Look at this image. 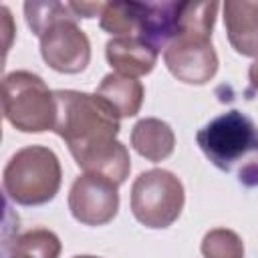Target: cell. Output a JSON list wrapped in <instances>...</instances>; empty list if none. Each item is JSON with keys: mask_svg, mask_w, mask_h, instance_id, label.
<instances>
[{"mask_svg": "<svg viewBox=\"0 0 258 258\" xmlns=\"http://www.w3.org/2000/svg\"><path fill=\"white\" fill-rule=\"evenodd\" d=\"M58 236L46 228H34L16 236L6 258H58Z\"/></svg>", "mask_w": 258, "mask_h": 258, "instance_id": "9a60e30c", "label": "cell"}, {"mask_svg": "<svg viewBox=\"0 0 258 258\" xmlns=\"http://www.w3.org/2000/svg\"><path fill=\"white\" fill-rule=\"evenodd\" d=\"M131 145L147 161H163L173 153L175 135L165 121L147 117L133 125Z\"/></svg>", "mask_w": 258, "mask_h": 258, "instance_id": "7c38bea8", "label": "cell"}, {"mask_svg": "<svg viewBox=\"0 0 258 258\" xmlns=\"http://www.w3.org/2000/svg\"><path fill=\"white\" fill-rule=\"evenodd\" d=\"M54 131L69 145L71 155L85 173H99L123 183L131 171L127 147L117 141L119 115L97 93L54 91Z\"/></svg>", "mask_w": 258, "mask_h": 258, "instance_id": "6da1fadb", "label": "cell"}, {"mask_svg": "<svg viewBox=\"0 0 258 258\" xmlns=\"http://www.w3.org/2000/svg\"><path fill=\"white\" fill-rule=\"evenodd\" d=\"M97 95L115 109L119 119L133 117L139 113L143 103V85L133 77L111 73L103 77Z\"/></svg>", "mask_w": 258, "mask_h": 258, "instance_id": "4fadbf2b", "label": "cell"}, {"mask_svg": "<svg viewBox=\"0 0 258 258\" xmlns=\"http://www.w3.org/2000/svg\"><path fill=\"white\" fill-rule=\"evenodd\" d=\"M196 139L204 155L224 171H230L244 157L258 153V127L236 109L212 119L198 131Z\"/></svg>", "mask_w": 258, "mask_h": 258, "instance_id": "5b68a950", "label": "cell"}, {"mask_svg": "<svg viewBox=\"0 0 258 258\" xmlns=\"http://www.w3.org/2000/svg\"><path fill=\"white\" fill-rule=\"evenodd\" d=\"M179 8L181 2H143L139 38L157 50L173 42L179 34Z\"/></svg>", "mask_w": 258, "mask_h": 258, "instance_id": "8fae6325", "label": "cell"}, {"mask_svg": "<svg viewBox=\"0 0 258 258\" xmlns=\"http://www.w3.org/2000/svg\"><path fill=\"white\" fill-rule=\"evenodd\" d=\"M107 2H69L71 10L77 14V18H95L101 16Z\"/></svg>", "mask_w": 258, "mask_h": 258, "instance_id": "ac0fdd59", "label": "cell"}, {"mask_svg": "<svg viewBox=\"0 0 258 258\" xmlns=\"http://www.w3.org/2000/svg\"><path fill=\"white\" fill-rule=\"evenodd\" d=\"M60 161L56 153L42 145H28L16 151L4 167V194L18 206H42L60 187Z\"/></svg>", "mask_w": 258, "mask_h": 258, "instance_id": "7a4b0ae2", "label": "cell"}, {"mask_svg": "<svg viewBox=\"0 0 258 258\" xmlns=\"http://www.w3.org/2000/svg\"><path fill=\"white\" fill-rule=\"evenodd\" d=\"M204 258H244L242 238L228 228H214L202 240Z\"/></svg>", "mask_w": 258, "mask_h": 258, "instance_id": "e0dca14e", "label": "cell"}, {"mask_svg": "<svg viewBox=\"0 0 258 258\" xmlns=\"http://www.w3.org/2000/svg\"><path fill=\"white\" fill-rule=\"evenodd\" d=\"M73 258H99V256H73Z\"/></svg>", "mask_w": 258, "mask_h": 258, "instance_id": "ffe728a7", "label": "cell"}, {"mask_svg": "<svg viewBox=\"0 0 258 258\" xmlns=\"http://www.w3.org/2000/svg\"><path fill=\"white\" fill-rule=\"evenodd\" d=\"M24 14H26V22L30 26V30L40 38L42 32L56 20L62 18H73L79 20L77 14L71 10L69 2H26L24 4Z\"/></svg>", "mask_w": 258, "mask_h": 258, "instance_id": "2e32d148", "label": "cell"}, {"mask_svg": "<svg viewBox=\"0 0 258 258\" xmlns=\"http://www.w3.org/2000/svg\"><path fill=\"white\" fill-rule=\"evenodd\" d=\"M109 64L125 77H143L153 71L159 50L139 36H115L105 46Z\"/></svg>", "mask_w": 258, "mask_h": 258, "instance_id": "9c48e42d", "label": "cell"}, {"mask_svg": "<svg viewBox=\"0 0 258 258\" xmlns=\"http://www.w3.org/2000/svg\"><path fill=\"white\" fill-rule=\"evenodd\" d=\"M163 60L167 71L187 85H206L218 73V54L204 36H177L165 46Z\"/></svg>", "mask_w": 258, "mask_h": 258, "instance_id": "ba28073f", "label": "cell"}, {"mask_svg": "<svg viewBox=\"0 0 258 258\" xmlns=\"http://www.w3.org/2000/svg\"><path fill=\"white\" fill-rule=\"evenodd\" d=\"M248 77H250V83L254 89H258V58L250 64V71H248Z\"/></svg>", "mask_w": 258, "mask_h": 258, "instance_id": "d6986e66", "label": "cell"}, {"mask_svg": "<svg viewBox=\"0 0 258 258\" xmlns=\"http://www.w3.org/2000/svg\"><path fill=\"white\" fill-rule=\"evenodd\" d=\"M42 60L56 73L77 75L91 60L89 36L77 26V20L62 18L52 22L40 36Z\"/></svg>", "mask_w": 258, "mask_h": 258, "instance_id": "8992f818", "label": "cell"}, {"mask_svg": "<svg viewBox=\"0 0 258 258\" xmlns=\"http://www.w3.org/2000/svg\"><path fill=\"white\" fill-rule=\"evenodd\" d=\"M185 204L183 183L167 169L139 173L131 185V212L145 228H169Z\"/></svg>", "mask_w": 258, "mask_h": 258, "instance_id": "277c9868", "label": "cell"}, {"mask_svg": "<svg viewBox=\"0 0 258 258\" xmlns=\"http://www.w3.org/2000/svg\"><path fill=\"white\" fill-rule=\"evenodd\" d=\"M143 2H107L101 28L115 36H139Z\"/></svg>", "mask_w": 258, "mask_h": 258, "instance_id": "5bb4252c", "label": "cell"}, {"mask_svg": "<svg viewBox=\"0 0 258 258\" xmlns=\"http://www.w3.org/2000/svg\"><path fill=\"white\" fill-rule=\"evenodd\" d=\"M228 40L242 56L258 58V2L230 0L224 4Z\"/></svg>", "mask_w": 258, "mask_h": 258, "instance_id": "30bf717a", "label": "cell"}, {"mask_svg": "<svg viewBox=\"0 0 258 258\" xmlns=\"http://www.w3.org/2000/svg\"><path fill=\"white\" fill-rule=\"evenodd\" d=\"M69 210L85 226H105L119 210L117 183L99 173L79 175L69 191Z\"/></svg>", "mask_w": 258, "mask_h": 258, "instance_id": "52a82bcc", "label": "cell"}, {"mask_svg": "<svg viewBox=\"0 0 258 258\" xmlns=\"http://www.w3.org/2000/svg\"><path fill=\"white\" fill-rule=\"evenodd\" d=\"M2 111L6 121L22 133L54 131L58 113L54 91L28 71H14L2 79Z\"/></svg>", "mask_w": 258, "mask_h": 258, "instance_id": "3957f363", "label": "cell"}]
</instances>
